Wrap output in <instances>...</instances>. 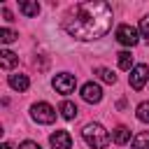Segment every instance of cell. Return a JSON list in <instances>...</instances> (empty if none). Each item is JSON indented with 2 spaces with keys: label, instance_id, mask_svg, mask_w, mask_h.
I'll use <instances>...</instances> for the list:
<instances>
[{
  "label": "cell",
  "instance_id": "cell-1",
  "mask_svg": "<svg viewBox=\"0 0 149 149\" xmlns=\"http://www.w3.org/2000/svg\"><path fill=\"white\" fill-rule=\"evenodd\" d=\"M63 28L70 37H77L81 42L98 40L107 35L112 28V7L100 0H88V2H77L74 9L65 16Z\"/></svg>",
  "mask_w": 149,
  "mask_h": 149
},
{
  "label": "cell",
  "instance_id": "cell-2",
  "mask_svg": "<svg viewBox=\"0 0 149 149\" xmlns=\"http://www.w3.org/2000/svg\"><path fill=\"white\" fill-rule=\"evenodd\" d=\"M81 135H84V142H86L91 149H105V147L109 144V133H107L100 123H88V126H84Z\"/></svg>",
  "mask_w": 149,
  "mask_h": 149
},
{
  "label": "cell",
  "instance_id": "cell-3",
  "mask_svg": "<svg viewBox=\"0 0 149 149\" xmlns=\"http://www.w3.org/2000/svg\"><path fill=\"white\" fill-rule=\"evenodd\" d=\"M30 116L37 121V123H54L56 121V109L49 105V102H35L30 107Z\"/></svg>",
  "mask_w": 149,
  "mask_h": 149
},
{
  "label": "cell",
  "instance_id": "cell-4",
  "mask_svg": "<svg viewBox=\"0 0 149 149\" xmlns=\"http://www.w3.org/2000/svg\"><path fill=\"white\" fill-rule=\"evenodd\" d=\"M116 40H119L123 47H135V44L140 42V33H137L133 26H128V23H121V26L116 28Z\"/></svg>",
  "mask_w": 149,
  "mask_h": 149
},
{
  "label": "cell",
  "instance_id": "cell-5",
  "mask_svg": "<svg viewBox=\"0 0 149 149\" xmlns=\"http://www.w3.org/2000/svg\"><path fill=\"white\" fill-rule=\"evenodd\" d=\"M54 88L58 91V93H63V95H68V93H72L74 91V86H77V79H74V74H70V72H61V74H56L54 77Z\"/></svg>",
  "mask_w": 149,
  "mask_h": 149
},
{
  "label": "cell",
  "instance_id": "cell-6",
  "mask_svg": "<svg viewBox=\"0 0 149 149\" xmlns=\"http://www.w3.org/2000/svg\"><path fill=\"white\" fill-rule=\"evenodd\" d=\"M147 79H149V68H147L144 63H140V65H135V68L130 70V77H128V81H130V86H133L135 91L144 88Z\"/></svg>",
  "mask_w": 149,
  "mask_h": 149
},
{
  "label": "cell",
  "instance_id": "cell-7",
  "mask_svg": "<svg viewBox=\"0 0 149 149\" xmlns=\"http://www.w3.org/2000/svg\"><path fill=\"white\" fill-rule=\"evenodd\" d=\"M81 98L86 100V102H100L102 100V88L95 84V81H86L84 86H81Z\"/></svg>",
  "mask_w": 149,
  "mask_h": 149
},
{
  "label": "cell",
  "instance_id": "cell-8",
  "mask_svg": "<svg viewBox=\"0 0 149 149\" xmlns=\"http://www.w3.org/2000/svg\"><path fill=\"white\" fill-rule=\"evenodd\" d=\"M49 142L54 149H72V137L68 130H56L49 135Z\"/></svg>",
  "mask_w": 149,
  "mask_h": 149
},
{
  "label": "cell",
  "instance_id": "cell-9",
  "mask_svg": "<svg viewBox=\"0 0 149 149\" xmlns=\"http://www.w3.org/2000/svg\"><path fill=\"white\" fill-rule=\"evenodd\" d=\"M9 86H12L14 91H26V88L30 86V79H28V74L16 72V74H9Z\"/></svg>",
  "mask_w": 149,
  "mask_h": 149
},
{
  "label": "cell",
  "instance_id": "cell-10",
  "mask_svg": "<svg viewBox=\"0 0 149 149\" xmlns=\"http://www.w3.org/2000/svg\"><path fill=\"white\" fill-rule=\"evenodd\" d=\"M16 63H19V56L16 54H12L9 49H2L0 51V68L2 70H12Z\"/></svg>",
  "mask_w": 149,
  "mask_h": 149
},
{
  "label": "cell",
  "instance_id": "cell-11",
  "mask_svg": "<svg viewBox=\"0 0 149 149\" xmlns=\"http://www.w3.org/2000/svg\"><path fill=\"white\" fill-rule=\"evenodd\" d=\"M112 140H114L116 144H126V142L130 140V128H126V126H116V128L112 130Z\"/></svg>",
  "mask_w": 149,
  "mask_h": 149
},
{
  "label": "cell",
  "instance_id": "cell-12",
  "mask_svg": "<svg viewBox=\"0 0 149 149\" xmlns=\"http://www.w3.org/2000/svg\"><path fill=\"white\" fill-rule=\"evenodd\" d=\"M77 105L74 102H70V100H65V102H61V114H63V119H68V121H72L74 116H77Z\"/></svg>",
  "mask_w": 149,
  "mask_h": 149
},
{
  "label": "cell",
  "instance_id": "cell-13",
  "mask_svg": "<svg viewBox=\"0 0 149 149\" xmlns=\"http://www.w3.org/2000/svg\"><path fill=\"white\" fill-rule=\"evenodd\" d=\"M19 12L26 16H37L40 14V5L37 2H19Z\"/></svg>",
  "mask_w": 149,
  "mask_h": 149
},
{
  "label": "cell",
  "instance_id": "cell-14",
  "mask_svg": "<svg viewBox=\"0 0 149 149\" xmlns=\"http://www.w3.org/2000/svg\"><path fill=\"white\" fill-rule=\"evenodd\" d=\"M116 56H119V68L121 70H133V54L130 51H121Z\"/></svg>",
  "mask_w": 149,
  "mask_h": 149
},
{
  "label": "cell",
  "instance_id": "cell-15",
  "mask_svg": "<svg viewBox=\"0 0 149 149\" xmlns=\"http://www.w3.org/2000/svg\"><path fill=\"white\" fill-rule=\"evenodd\" d=\"M133 149H149V133H137L133 137Z\"/></svg>",
  "mask_w": 149,
  "mask_h": 149
},
{
  "label": "cell",
  "instance_id": "cell-16",
  "mask_svg": "<svg viewBox=\"0 0 149 149\" xmlns=\"http://www.w3.org/2000/svg\"><path fill=\"white\" fill-rule=\"evenodd\" d=\"M95 74H98L105 84H114V81H116V74H114L109 68H98V70H95Z\"/></svg>",
  "mask_w": 149,
  "mask_h": 149
},
{
  "label": "cell",
  "instance_id": "cell-17",
  "mask_svg": "<svg viewBox=\"0 0 149 149\" xmlns=\"http://www.w3.org/2000/svg\"><path fill=\"white\" fill-rule=\"evenodd\" d=\"M137 119L142 121V123H149V100H144V102H140L137 105Z\"/></svg>",
  "mask_w": 149,
  "mask_h": 149
},
{
  "label": "cell",
  "instance_id": "cell-18",
  "mask_svg": "<svg viewBox=\"0 0 149 149\" xmlns=\"http://www.w3.org/2000/svg\"><path fill=\"white\" fill-rule=\"evenodd\" d=\"M16 37H19V33H14V30H9V28H0V42H2V44L14 42Z\"/></svg>",
  "mask_w": 149,
  "mask_h": 149
},
{
  "label": "cell",
  "instance_id": "cell-19",
  "mask_svg": "<svg viewBox=\"0 0 149 149\" xmlns=\"http://www.w3.org/2000/svg\"><path fill=\"white\" fill-rule=\"evenodd\" d=\"M140 35H142L144 40H149V14L140 19Z\"/></svg>",
  "mask_w": 149,
  "mask_h": 149
},
{
  "label": "cell",
  "instance_id": "cell-20",
  "mask_svg": "<svg viewBox=\"0 0 149 149\" xmlns=\"http://www.w3.org/2000/svg\"><path fill=\"white\" fill-rule=\"evenodd\" d=\"M19 149H40V144L37 142H33V140H26V142H21V147Z\"/></svg>",
  "mask_w": 149,
  "mask_h": 149
},
{
  "label": "cell",
  "instance_id": "cell-21",
  "mask_svg": "<svg viewBox=\"0 0 149 149\" xmlns=\"http://www.w3.org/2000/svg\"><path fill=\"white\" fill-rule=\"evenodd\" d=\"M2 16H5V21H14V16H12V12H9L7 7L2 9Z\"/></svg>",
  "mask_w": 149,
  "mask_h": 149
},
{
  "label": "cell",
  "instance_id": "cell-22",
  "mask_svg": "<svg viewBox=\"0 0 149 149\" xmlns=\"http://www.w3.org/2000/svg\"><path fill=\"white\" fill-rule=\"evenodd\" d=\"M0 149H12V144H9V142H2V147H0Z\"/></svg>",
  "mask_w": 149,
  "mask_h": 149
}]
</instances>
